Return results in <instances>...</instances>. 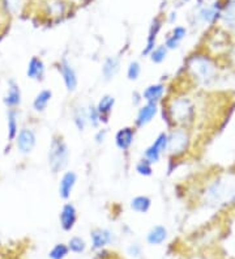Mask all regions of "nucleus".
Returning a JSON list of instances; mask_svg holds the SVG:
<instances>
[{
  "label": "nucleus",
  "mask_w": 235,
  "mask_h": 259,
  "mask_svg": "<svg viewBox=\"0 0 235 259\" xmlns=\"http://www.w3.org/2000/svg\"><path fill=\"white\" fill-rule=\"evenodd\" d=\"M68 147L62 138H54L49 149V166L54 174L59 173L68 162Z\"/></svg>",
  "instance_id": "nucleus-1"
},
{
  "label": "nucleus",
  "mask_w": 235,
  "mask_h": 259,
  "mask_svg": "<svg viewBox=\"0 0 235 259\" xmlns=\"http://www.w3.org/2000/svg\"><path fill=\"white\" fill-rule=\"evenodd\" d=\"M90 241L91 249L98 251L104 250L109 245H113L115 242V234L106 228H96L90 232Z\"/></svg>",
  "instance_id": "nucleus-2"
},
{
  "label": "nucleus",
  "mask_w": 235,
  "mask_h": 259,
  "mask_svg": "<svg viewBox=\"0 0 235 259\" xmlns=\"http://www.w3.org/2000/svg\"><path fill=\"white\" fill-rule=\"evenodd\" d=\"M167 138L169 135L166 133H162L157 136L156 140L145 149V160H148L151 164L160 161L161 155L167 149Z\"/></svg>",
  "instance_id": "nucleus-3"
},
{
  "label": "nucleus",
  "mask_w": 235,
  "mask_h": 259,
  "mask_svg": "<svg viewBox=\"0 0 235 259\" xmlns=\"http://www.w3.org/2000/svg\"><path fill=\"white\" fill-rule=\"evenodd\" d=\"M60 227L64 232H71L77 223V211L72 203H66L62 207L59 215Z\"/></svg>",
  "instance_id": "nucleus-4"
},
{
  "label": "nucleus",
  "mask_w": 235,
  "mask_h": 259,
  "mask_svg": "<svg viewBox=\"0 0 235 259\" xmlns=\"http://www.w3.org/2000/svg\"><path fill=\"white\" fill-rule=\"evenodd\" d=\"M37 143L35 134L30 128H22L20 133H17V139H16V146L19 151L24 155H28L33 151Z\"/></svg>",
  "instance_id": "nucleus-5"
},
{
  "label": "nucleus",
  "mask_w": 235,
  "mask_h": 259,
  "mask_svg": "<svg viewBox=\"0 0 235 259\" xmlns=\"http://www.w3.org/2000/svg\"><path fill=\"white\" fill-rule=\"evenodd\" d=\"M188 144V136L184 131H174L172 134H170L169 138H167V149H169L171 153H180V152L184 151L187 148Z\"/></svg>",
  "instance_id": "nucleus-6"
},
{
  "label": "nucleus",
  "mask_w": 235,
  "mask_h": 259,
  "mask_svg": "<svg viewBox=\"0 0 235 259\" xmlns=\"http://www.w3.org/2000/svg\"><path fill=\"white\" fill-rule=\"evenodd\" d=\"M59 71L62 73L63 81L66 84V88L68 89L69 92H73L76 88H77L78 79L77 73L73 70V67L67 62L66 59L62 60V63L59 64Z\"/></svg>",
  "instance_id": "nucleus-7"
},
{
  "label": "nucleus",
  "mask_w": 235,
  "mask_h": 259,
  "mask_svg": "<svg viewBox=\"0 0 235 259\" xmlns=\"http://www.w3.org/2000/svg\"><path fill=\"white\" fill-rule=\"evenodd\" d=\"M77 182V176L75 171H66L60 178L59 182V195L62 199H68Z\"/></svg>",
  "instance_id": "nucleus-8"
},
{
  "label": "nucleus",
  "mask_w": 235,
  "mask_h": 259,
  "mask_svg": "<svg viewBox=\"0 0 235 259\" xmlns=\"http://www.w3.org/2000/svg\"><path fill=\"white\" fill-rule=\"evenodd\" d=\"M133 140H135V130L132 127H123L115 135L116 147L122 151L131 148Z\"/></svg>",
  "instance_id": "nucleus-9"
},
{
  "label": "nucleus",
  "mask_w": 235,
  "mask_h": 259,
  "mask_svg": "<svg viewBox=\"0 0 235 259\" xmlns=\"http://www.w3.org/2000/svg\"><path fill=\"white\" fill-rule=\"evenodd\" d=\"M157 111H158L157 104H154V102H147V105H144V106L138 110L137 117H136V126L144 127L145 124L151 123L152 119L156 117Z\"/></svg>",
  "instance_id": "nucleus-10"
},
{
  "label": "nucleus",
  "mask_w": 235,
  "mask_h": 259,
  "mask_svg": "<svg viewBox=\"0 0 235 259\" xmlns=\"http://www.w3.org/2000/svg\"><path fill=\"white\" fill-rule=\"evenodd\" d=\"M167 236H169V232H167L166 227L156 225V227H153L151 231L148 232L147 242L151 246H158V245H162L167 240Z\"/></svg>",
  "instance_id": "nucleus-11"
},
{
  "label": "nucleus",
  "mask_w": 235,
  "mask_h": 259,
  "mask_svg": "<svg viewBox=\"0 0 235 259\" xmlns=\"http://www.w3.org/2000/svg\"><path fill=\"white\" fill-rule=\"evenodd\" d=\"M114 105H115V98H114L113 96L106 95L101 98L98 105L96 106L98 114H100L101 122H102V120H104V122H107V120H109V117L110 114H111V111H113Z\"/></svg>",
  "instance_id": "nucleus-12"
},
{
  "label": "nucleus",
  "mask_w": 235,
  "mask_h": 259,
  "mask_svg": "<svg viewBox=\"0 0 235 259\" xmlns=\"http://www.w3.org/2000/svg\"><path fill=\"white\" fill-rule=\"evenodd\" d=\"M192 67L200 75L201 79H209L214 72L213 64L210 63L207 58H195Z\"/></svg>",
  "instance_id": "nucleus-13"
},
{
  "label": "nucleus",
  "mask_w": 235,
  "mask_h": 259,
  "mask_svg": "<svg viewBox=\"0 0 235 259\" xmlns=\"http://www.w3.org/2000/svg\"><path fill=\"white\" fill-rule=\"evenodd\" d=\"M192 111L191 104L187 100H178L172 104L171 115L174 120H182L188 117V114Z\"/></svg>",
  "instance_id": "nucleus-14"
},
{
  "label": "nucleus",
  "mask_w": 235,
  "mask_h": 259,
  "mask_svg": "<svg viewBox=\"0 0 235 259\" xmlns=\"http://www.w3.org/2000/svg\"><path fill=\"white\" fill-rule=\"evenodd\" d=\"M44 73V64L39 58L33 57L30 59L28 64V71H26V75H28L29 79L39 80L42 79V76Z\"/></svg>",
  "instance_id": "nucleus-15"
},
{
  "label": "nucleus",
  "mask_w": 235,
  "mask_h": 259,
  "mask_svg": "<svg viewBox=\"0 0 235 259\" xmlns=\"http://www.w3.org/2000/svg\"><path fill=\"white\" fill-rule=\"evenodd\" d=\"M120 62L118 58L109 57L105 60L104 66H102V75H104L105 80H111L116 73L119 72Z\"/></svg>",
  "instance_id": "nucleus-16"
},
{
  "label": "nucleus",
  "mask_w": 235,
  "mask_h": 259,
  "mask_svg": "<svg viewBox=\"0 0 235 259\" xmlns=\"http://www.w3.org/2000/svg\"><path fill=\"white\" fill-rule=\"evenodd\" d=\"M163 92H165V87L162 84H152V85L148 87L144 92H143V98L147 102H154V104H157L162 98Z\"/></svg>",
  "instance_id": "nucleus-17"
},
{
  "label": "nucleus",
  "mask_w": 235,
  "mask_h": 259,
  "mask_svg": "<svg viewBox=\"0 0 235 259\" xmlns=\"http://www.w3.org/2000/svg\"><path fill=\"white\" fill-rule=\"evenodd\" d=\"M4 102L10 108H15V106L20 105V102H21V91H20L19 85H16L13 81H11L8 93H7L6 98H4Z\"/></svg>",
  "instance_id": "nucleus-18"
},
{
  "label": "nucleus",
  "mask_w": 235,
  "mask_h": 259,
  "mask_svg": "<svg viewBox=\"0 0 235 259\" xmlns=\"http://www.w3.org/2000/svg\"><path fill=\"white\" fill-rule=\"evenodd\" d=\"M152 207V200L151 198H148L145 195H138L135 196L131 200V208L137 213H147Z\"/></svg>",
  "instance_id": "nucleus-19"
},
{
  "label": "nucleus",
  "mask_w": 235,
  "mask_h": 259,
  "mask_svg": "<svg viewBox=\"0 0 235 259\" xmlns=\"http://www.w3.org/2000/svg\"><path fill=\"white\" fill-rule=\"evenodd\" d=\"M51 97H53V92L49 89H43L41 92L35 96L34 101H33V108L35 111H43L47 108V105L50 102Z\"/></svg>",
  "instance_id": "nucleus-20"
},
{
  "label": "nucleus",
  "mask_w": 235,
  "mask_h": 259,
  "mask_svg": "<svg viewBox=\"0 0 235 259\" xmlns=\"http://www.w3.org/2000/svg\"><path fill=\"white\" fill-rule=\"evenodd\" d=\"M185 33H187V30H185L184 28H182V26H176V28L172 30V34L166 39V45H165V46L167 48V50H172V49L178 48L180 41L185 37Z\"/></svg>",
  "instance_id": "nucleus-21"
},
{
  "label": "nucleus",
  "mask_w": 235,
  "mask_h": 259,
  "mask_svg": "<svg viewBox=\"0 0 235 259\" xmlns=\"http://www.w3.org/2000/svg\"><path fill=\"white\" fill-rule=\"evenodd\" d=\"M67 246L69 249V253L82 254L86 250V242H85V240L82 237L75 236V237L69 238Z\"/></svg>",
  "instance_id": "nucleus-22"
},
{
  "label": "nucleus",
  "mask_w": 235,
  "mask_h": 259,
  "mask_svg": "<svg viewBox=\"0 0 235 259\" xmlns=\"http://www.w3.org/2000/svg\"><path fill=\"white\" fill-rule=\"evenodd\" d=\"M69 254V249L67 243H55L53 249L49 251V258L50 259H66Z\"/></svg>",
  "instance_id": "nucleus-23"
},
{
  "label": "nucleus",
  "mask_w": 235,
  "mask_h": 259,
  "mask_svg": "<svg viewBox=\"0 0 235 259\" xmlns=\"http://www.w3.org/2000/svg\"><path fill=\"white\" fill-rule=\"evenodd\" d=\"M73 122H75L76 127L78 131H84L86 123H88V114L82 108H77L73 113Z\"/></svg>",
  "instance_id": "nucleus-24"
},
{
  "label": "nucleus",
  "mask_w": 235,
  "mask_h": 259,
  "mask_svg": "<svg viewBox=\"0 0 235 259\" xmlns=\"http://www.w3.org/2000/svg\"><path fill=\"white\" fill-rule=\"evenodd\" d=\"M149 55H151V60L153 62V63H157V64L162 63L163 60L166 59L167 57V48L165 46V45H163V46H158V48L153 49Z\"/></svg>",
  "instance_id": "nucleus-25"
},
{
  "label": "nucleus",
  "mask_w": 235,
  "mask_h": 259,
  "mask_svg": "<svg viewBox=\"0 0 235 259\" xmlns=\"http://www.w3.org/2000/svg\"><path fill=\"white\" fill-rule=\"evenodd\" d=\"M16 135H17V120H16V113L15 111H10V113H8V138L12 140L15 139Z\"/></svg>",
  "instance_id": "nucleus-26"
},
{
  "label": "nucleus",
  "mask_w": 235,
  "mask_h": 259,
  "mask_svg": "<svg viewBox=\"0 0 235 259\" xmlns=\"http://www.w3.org/2000/svg\"><path fill=\"white\" fill-rule=\"evenodd\" d=\"M141 73V66L138 62L133 60L128 64V68H127V76H128L129 80H137L138 76Z\"/></svg>",
  "instance_id": "nucleus-27"
},
{
  "label": "nucleus",
  "mask_w": 235,
  "mask_h": 259,
  "mask_svg": "<svg viewBox=\"0 0 235 259\" xmlns=\"http://www.w3.org/2000/svg\"><path fill=\"white\" fill-rule=\"evenodd\" d=\"M136 171H137L140 176H152V164L148 160H141L137 165H136Z\"/></svg>",
  "instance_id": "nucleus-28"
},
{
  "label": "nucleus",
  "mask_w": 235,
  "mask_h": 259,
  "mask_svg": "<svg viewBox=\"0 0 235 259\" xmlns=\"http://www.w3.org/2000/svg\"><path fill=\"white\" fill-rule=\"evenodd\" d=\"M218 11L216 8H205V10L201 11L200 16L201 19L204 20L205 22H213L214 20L218 17Z\"/></svg>",
  "instance_id": "nucleus-29"
},
{
  "label": "nucleus",
  "mask_w": 235,
  "mask_h": 259,
  "mask_svg": "<svg viewBox=\"0 0 235 259\" xmlns=\"http://www.w3.org/2000/svg\"><path fill=\"white\" fill-rule=\"evenodd\" d=\"M88 122L91 124L93 127H97L98 124L101 123V119H100V114H98L97 109L94 108V106H89L88 111Z\"/></svg>",
  "instance_id": "nucleus-30"
},
{
  "label": "nucleus",
  "mask_w": 235,
  "mask_h": 259,
  "mask_svg": "<svg viewBox=\"0 0 235 259\" xmlns=\"http://www.w3.org/2000/svg\"><path fill=\"white\" fill-rule=\"evenodd\" d=\"M21 2L22 0H6V4L11 12H17L20 10Z\"/></svg>",
  "instance_id": "nucleus-31"
},
{
  "label": "nucleus",
  "mask_w": 235,
  "mask_h": 259,
  "mask_svg": "<svg viewBox=\"0 0 235 259\" xmlns=\"http://www.w3.org/2000/svg\"><path fill=\"white\" fill-rule=\"evenodd\" d=\"M128 254L133 258H138L141 255V246L138 243H132L131 246L128 247Z\"/></svg>",
  "instance_id": "nucleus-32"
},
{
  "label": "nucleus",
  "mask_w": 235,
  "mask_h": 259,
  "mask_svg": "<svg viewBox=\"0 0 235 259\" xmlns=\"http://www.w3.org/2000/svg\"><path fill=\"white\" fill-rule=\"evenodd\" d=\"M106 130H101L100 133L96 135V140H97V143H102L105 142V138H106Z\"/></svg>",
  "instance_id": "nucleus-33"
},
{
  "label": "nucleus",
  "mask_w": 235,
  "mask_h": 259,
  "mask_svg": "<svg viewBox=\"0 0 235 259\" xmlns=\"http://www.w3.org/2000/svg\"><path fill=\"white\" fill-rule=\"evenodd\" d=\"M232 8L235 10V0H232Z\"/></svg>",
  "instance_id": "nucleus-34"
}]
</instances>
